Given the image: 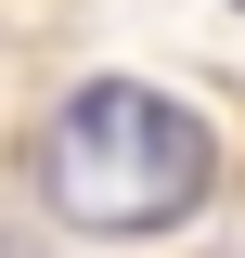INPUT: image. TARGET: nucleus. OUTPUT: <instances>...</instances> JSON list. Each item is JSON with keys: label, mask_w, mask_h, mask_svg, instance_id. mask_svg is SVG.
I'll list each match as a JSON object with an SVG mask.
<instances>
[{"label": "nucleus", "mask_w": 245, "mask_h": 258, "mask_svg": "<svg viewBox=\"0 0 245 258\" xmlns=\"http://www.w3.org/2000/svg\"><path fill=\"white\" fill-rule=\"evenodd\" d=\"M39 181H52L65 232H168L207 207L219 181V142L194 103L142 91V78H91V91L52 116V155H39Z\"/></svg>", "instance_id": "1"}]
</instances>
